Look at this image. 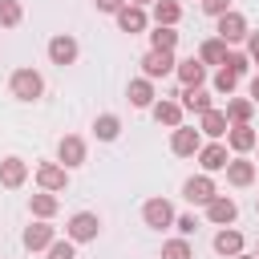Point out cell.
Segmentation results:
<instances>
[{"label": "cell", "mask_w": 259, "mask_h": 259, "mask_svg": "<svg viewBox=\"0 0 259 259\" xmlns=\"http://www.w3.org/2000/svg\"><path fill=\"white\" fill-rule=\"evenodd\" d=\"M8 93L16 97V101H40V93H45V77L36 73V69H16L12 77H8Z\"/></svg>", "instance_id": "obj_1"}, {"label": "cell", "mask_w": 259, "mask_h": 259, "mask_svg": "<svg viewBox=\"0 0 259 259\" xmlns=\"http://www.w3.org/2000/svg\"><path fill=\"white\" fill-rule=\"evenodd\" d=\"M101 235V214H93V210H77V214H69V223H65V239H73V243H93Z\"/></svg>", "instance_id": "obj_2"}, {"label": "cell", "mask_w": 259, "mask_h": 259, "mask_svg": "<svg viewBox=\"0 0 259 259\" xmlns=\"http://www.w3.org/2000/svg\"><path fill=\"white\" fill-rule=\"evenodd\" d=\"M202 150V134L194 125H174L170 130V154L174 158H194Z\"/></svg>", "instance_id": "obj_3"}, {"label": "cell", "mask_w": 259, "mask_h": 259, "mask_svg": "<svg viewBox=\"0 0 259 259\" xmlns=\"http://www.w3.org/2000/svg\"><path fill=\"white\" fill-rule=\"evenodd\" d=\"M214 20H219L214 36H219V40H227V45H239V40H247V32H251V28H247V16H243V12H235V8H231V12H223V16H214Z\"/></svg>", "instance_id": "obj_4"}, {"label": "cell", "mask_w": 259, "mask_h": 259, "mask_svg": "<svg viewBox=\"0 0 259 259\" xmlns=\"http://www.w3.org/2000/svg\"><path fill=\"white\" fill-rule=\"evenodd\" d=\"M214 194H219V186H214V178H210V174H194V178H186V182H182V198H186L190 206H206Z\"/></svg>", "instance_id": "obj_5"}, {"label": "cell", "mask_w": 259, "mask_h": 259, "mask_svg": "<svg viewBox=\"0 0 259 259\" xmlns=\"http://www.w3.org/2000/svg\"><path fill=\"white\" fill-rule=\"evenodd\" d=\"M142 223L150 231H166V227H174V206L166 198H146L142 202Z\"/></svg>", "instance_id": "obj_6"}, {"label": "cell", "mask_w": 259, "mask_h": 259, "mask_svg": "<svg viewBox=\"0 0 259 259\" xmlns=\"http://www.w3.org/2000/svg\"><path fill=\"white\" fill-rule=\"evenodd\" d=\"M194 158H198L202 174H219V170H227V162H231V150H227V142H202V150H198Z\"/></svg>", "instance_id": "obj_7"}, {"label": "cell", "mask_w": 259, "mask_h": 259, "mask_svg": "<svg viewBox=\"0 0 259 259\" xmlns=\"http://www.w3.org/2000/svg\"><path fill=\"white\" fill-rule=\"evenodd\" d=\"M77 57H81V45H77L69 32H57V36L49 40V61H53V65H61V69H65V65H77Z\"/></svg>", "instance_id": "obj_8"}, {"label": "cell", "mask_w": 259, "mask_h": 259, "mask_svg": "<svg viewBox=\"0 0 259 259\" xmlns=\"http://www.w3.org/2000/svg\"><path fill=\"white\" fill-rule=\"evenodd\" d=\"M174 65H178V57H174V53L150 49V53L142 57V77H150V81H158V77H170V73H174Z\"/></svg>", "instance_id": "obj_9"}, {"label": "cell", "mask_w": 259, "mask_h": 259, "mask_svg": "<svg viewBox=\"0 0 259 259\" xmlns=\"http://www.w3.org/2000/svg\"><path fill=\"white\" fill-rule=\"evenodd\" d=\"M113 20H117V28H121V32H130V36H138V32H146V28H150L146 8H138V4H121V8L113 12Z\"/></svg>", "instance_id": "obj_10"}, {"label": "cell", "mask_w": 259, "mask_h": 259, "mask_svg": "<svg viewBox=\"0 0 259 259\" xmlns=\"http://www.w3.org/2000/svg\"><path fill=\"white\" fill-rule=\"evenodd\" d=\"M57 162H61L65 170H77V166L85 162V138H77V134H65V138L57 142Z\"/></svg>", "instance_id": "obj_11"}, {"label": "cell", "mask_w": 259, "mask_h": 259, "mask_svg": "<svg viewBox=\"0 0 259 259\" xmlns=\"http://www.w3.org/2000/svg\"><path fill=\"white\" fill-rule=\"evenodd\" d=\"M36 186L61 194V190L69 186V170H65L61 162H40V166H36Z\"/></svg>", "instance_id": "obj_12"}, {"label": "cell", "mask_w": 259, "mask_h": 259, "mask_svg": "<svg viewBox=\"0 0 259 259\" xmlns=\"http://www.w3.org/2000/svg\"><path fill=\"white\" fill-rule=\"evenodd\" d=\"M206 219H210L214 227H231V223L239 219V202H235L231 194H214V198L206 202Z\"/></svg>", "instance_id": "obj_13"}, {"label": "cell", "mask_w": 259, "mask_h": 259, "mask_svg": "<svg viewBox=\"0 0 259 259\" xmlns=\"http://www.w3.org/2000/svg\"><path fill=\"white\" fill-rule=\"evenodd\" d=\"M227 130H231V121H227V113H223V109H206V113H198V134H202V138L223 142V138H227Z\"/></svg>", "instance_id": "obj_14"}, {"label": "cell", "mask_w": 259, "mask_h": 259, "mask_svg": "<svg viewBox=\"0 0 259 259\" xmlns=\"http://www.w3.org/2000/svg\"><path fill=\"white\" fill-rule=\"evenodd\" d=\"M255 142H259V134L251 130V121H243V125H231V130H227V150H231V154H251V150H255Z\"/></svg>", "instance_id": "obj_15"}, {"label": "cell", "mask_w": 259, "mask_h": 259, "mask_svg": "<svg viewBox=\"0 0 259 259\" xmlns=\"http://www.w3.org/2000/svg\"><path fill=\"white\" fill-rule=\"evenodd\" d=\"M24 178H28V162L24 158H4L0 162V186H8V190H20L24 186Z\"/></svg>", "instance_id": "obj_16"}, {"label": "cell", "mask_w": 259, "mask_h": 259, "mask_svg": "<svg viewBox=\"0 0 259 259\" xmlns=\"http://www.w3.org/2000/svg\"><path fill=\"white\" fill-rule=\"evenodd\" d=\"M174 77L182 81V89H194V85H202V81H206V65H202L198 57H186V61H178V65H174Z\"/></svg>", "instance_id": "obj_17"}, {"label": "cell", "mask_w": 259, "mask_h": 259, "mask_svg": "<svg viewBox=\"0 0 259 259\" xmlns=\"http://www.w3.org/2000/svg\"><path fill=\"white\" fill-rule=\"evenodd\" d=\"M178 105H182L186 113H206V109H214V97H210V89L194 85V89H182V93H178Z\"/></svg>", "instance_id": "obj_18"}, {"label": "cell", "mask_w": 259, "mask_h": 259, "mask_svg": "<svg viewBox=\"0 0 259 259\" xmlns=\"http://www.w3.org/2000/svg\"><path fill=\"white\" fill-rule=\"evenodd\" d=\"M125 97H130V105H138V109H150L154 105V81L150 77H134L130 85H125Z\"/></svg>", "instance_id": "obj_19"}, {"label": "cell", "mask_w": 259, "mask_h": 259, "mask_svg": "<svg viewBox=\"0 0 259 259\" xmlns=\"http://www.w3.org/2000/svg\"><path fill=\"white\" fill-rule=\"evenodd\" d=\"M150 113H154V121H158V125H170V130H174V125H182V113H186V109H182L174 97H162V101H154V105H150Z\"/></svg>", "instance_id": "obj_20"}, {"label": "cell", "mask_w": 259, "mask_h": 259, "mask_svg": "<svg viewBox=\"0 0 259 259\" xmlns=\"http://www.w3.org/2000/svg\"><path fill=\"white\" fill-rule=\"evenodd\" d=\"M53 239H57V231L49 227V219H36L32 227H24V247L28 251H45Z\"/></svg>", "instance_id": "obj_21"}, {"label": "cell", "mask_w": 259, "mask_h": 259, "mask_svg": "<svg viewBox=\"0 0 259 259\" xmlns=\"http://www.w3.org/2000/svg\"><path fill=\"white\" fill-rule=\"evenodd\" d=\"M210 247H214V255L231 259V255H239V251H243V235H239L235 227H219V231H214V243H210Z\"/></svg>", "instance_id": "obj_22"}, {"label": "cell", "mask_w": 259, "mask_h": 259, "mask_svg": "<svg viewBox=\"0 0 259 259\" xmlns=\"http://www.w3.org/2000/svg\"><path fill=\"white\" fill-rule=\"evenodd\" d=\"M227 182H231V186H251V182H255V162H247L243 154L231 158V162H227Z\"/></svg>", "instance_id": "obj_23"}, {"label": "cell", "mask_w": 259, "mask_h": 259, "mask_svg": "<svg viewBox=\"0 0 259 259\" xmlns=\"http://www.w3.org/2000/svg\"><path fill=\"white\" fill-rule=\"evenodd\" d=\"M227 53H231V45L219 40V36H206V40L198 45V61H202V65H223Z\"/></svg>", "instance_id": "obj_24"}, {"label": "cell", "mask_w": 259, "mask_h": 259, "mask_svg": "<svg viewBox=\"0 0 259 259\" xmlns=\"http://www.w3.org/2000/svg\"><path fill=\"white\" fill-rule=\"evenodd\" d=\"M117 134H121V117L117 113H97L93 117V138L97 142H117Z\"/></svg>", "instance_id": "obj_25"}, {"label": "cell", "mask_w": 259, "mask_h": 259, "mask_svg": "<svg viewBox=\"0 0 259 259\" xmlns=\"http://www.w3.org/2000/svg\"><path fill=\"white\" fill-rule=\"evenodd\" d=\"M28 210H32L36 219H53V214L61 210V198H57L53 190H36V194L28 198Z\"/></svg>", "instance_id": "obj_26"}, {"label": "cell", "mask_w": 259, "mask_h": 259, "mask_svg": "<svg viewBox=\"0 0 259 259\" xmlns=\"http://www.w3.org/2000/svg\"><path fill=\"white\" fill-rule=\"evenodd\" d=\"M227 121L231 125H243V121H251V113H255V101L251 97H227Z\"/></svg>", "instance_id": "obj_27"}, {"label": "cell", "mask_w": 259, "mask_h": 259, "mask_svg": "<svg viewBox=\"0 0 259 259\" xmlns=\"http://www.w3.org/2000/svg\"><path fill=\"white\" fill-rule=\"evenodd\" d=\"M150 8H154V24H170V28H174V24L182 20V4H178V0H154Z\"/></svg>", "instance_id": "obj_28"}, {"label": "cell", "mask_w": 259, "mask_h": 259, "mask_svg": "<svg viewBox=\"0 0 259 259\" xmlns=\"http://www.w3.org/2000/svg\"><path fill=\"white\" fill-rule=\"evenodd\" d=\"M174 45H178V32H174L170 24H154V32H150V49L174 53Z\"/></svg>", "instance_id": "obj_29"}, {"label": "cell", "mask_w": 259, "mask_h": 259, "mask_svg": "<svg viewBox=\"0 0 259 259\" xmlns=\"http://www.w3.org/2000/svg\"><path fill=\"white\" fill-rule=\"evenodd\" d=\"M162 259H194V247H190V239H166L162 243Z\"/></svg>", "instance_id": "obj_30"}, {"label": "cell", "mask_w": 259, "mask_h": 259, "mask_svg": "<svg viewBox=\"0 0 259 259\" xmlns=\"http://www.w3.org/2000/svg\"><path fill=\"white\" fill-rule=\"evenodd\" d=\"M20 20H24L20 0H0V28H16Z\"/></svg>", "instance_id": "obj_31"}, {"label": "cell", "mask_w": 259, "mask_h": 259, "mask_svg": "<svg viewBox=\"0 0 259 259\" xmlns=\"http://www.w3.org/2000/svg\"><path fill=\"white\" fill-rule=\"evenodd\" d=\"M45 255H49V259H77V243H73V239H53V243L45 247Z\"/></svg>", "instance_id": "obj_32"}, {"label": "cell", "mask_w": 259, "mask_h": 259, "mask_svg": "<svg viewBox=\"0 0 259 259\" xmlns=\"http://www.w3.org/2000/svg\"><path fill=\"white\" fill-rule=\"evenodd\" d=\"M235 85H239V77L227 69V65H219V73H214V93H223V97H231L235 93Z\"/></svg>", "instance_id": "obj_33"}, {"label": "cell", "mask_w": 259, "mask_h": 259, "mask_svg": "<svg viewBox=\"0 0 259 259\" xmlns=\"http://www.w3.org/2000/svg\"><path fill=\"white\" fill-rule=\"evenodd\" d=\"M223 65H227L235 77H247V73H251V57H247V53H235V49L227 53V61H223Z\"/></svg>", "instance_id": "obj_34"}, {"label": "cell", "mask_w": 259, "mask_h": 259, "mask_svg": "<svg viewBox=\"0 0 259 259\" xmlns=\"http://www.w3.org/2000/svg\"><path fill=\"white\" fill-rule=\"evenodd\" d=\"M174 227H178L182 239H190V235L198 231V219H194V214H174Z\"/></svg>", "instance_id": "obj_35"}, {"label": "cell", "mask_w": 259, "mask_h": 259, "mask_svg": "<svg viewBox=\"0 0 259 259\" xmlns=\"http://www.w3.org/2000/svg\"><path fill=\"white\" fill-rule=\"evenodd\" d=\"M202 12L206 16H223V12H231V0H202Z\"/></svg>", "instance_id": "obj_36"}, {"label": "cell", "mask_w": 259, "mask_h": 259, "mask_svg": "<svg viewBox=\"0 0 259 259\" xmlns=\"http://www.w3.org/2000/svg\"><path fill=\"white\" fill-rule=\"evenodd\" d=\"M247 57L251 65H259V32H247Z\"/></svg>", "instance_id": "obj_37"}, {"label": "cell", "mask_w": 259, "mask_h": 259, "mask_svg": "<svg viewBox=\"0 0 259 259\" xmlns=\"http://www.w3.org/2000/svg\"><path fill=\"white\" fill-rule=\"evenodd\" d=\"M121 4H125V0H93V8H97V12H109V16H113Z\"/></svg>", "instance_id": "obj_38"}, {"label": "cell", "mask_w": 259, "mask_h": 259, "mask_svg": "<svg viewBox=\"0 0 259 259\" xmlns=\"http://www.w3.org/2000/svg\"><path fill=\"white\" fill-rule=\"evenodd\" d=\"M251 101H255V105H259V73H255V77H251Z\"/></svg>", "instance_id": "obj_39"}, {"label": "cell", "mask_w": 259, "mask_h": 259, "mask_svg": "<svg viewBox=\"0 0 259 259\" xmlns=\"http://www.w3.org/2000/svg\"><path fill=\"white\" fill-rule=\"evenodd\" d=\"M125 4H138V8H146V4H154V0H125Z\"/></svg>", "instance_id": "obj_40"}, {"label": "cell", "mask_w": 259, "mask_h": 259, "mask_svg": "<svg viewBox=\"0 0 259 259\" xmlns=\"http://www.w3.org/2000/svg\"><path fill=\"white\" fill-rule=\"evenodd\" d=\"M231 259H255V255H247V251H239V255H231Z\"/></svg>", "instance_id": "obj_41"}, {"label": "cell", "mask_w": 259, "mask_h": 259, "mask_svg": "<svg viewBox=\"0 0 259 259\" xmlns=\"http://www.w3.org/2000/svg\"><path fill=\"white\" fill-rule=\"evenodd\" d=\"M255 210H259V198H255Z\"/></svg>", "instance_id": "obj_42"}, {"label": "cell", "mask_w": 259, "mask_h": 259, "mask_svg": "<svg viewBox=\"0 0 259 259\" xmlns=\"http://www.w3.org/2000/svg\"><path fill=\"white\" fill-rule=\"evenodd\" d=\"M255 259H259V247H255Z\"/></svg>", "instance_id": "obj_43"}, {"label": "cell", "mask_w": 259, "mask_h": 259, "mask_svg": "<svg viewBox=\"0 0 259 259\" xmlns=\"http://www.w3.org/2000/svg\"><path fill=\"white\" fill-rule=\"evenodd\" d=\"M255 150H259V142H255Z\"/></svg>", "instance_id": "obj_44"}]
</instances>
